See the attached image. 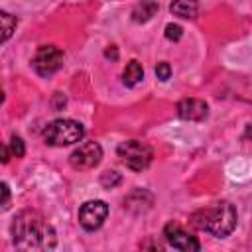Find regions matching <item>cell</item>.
<instances>
[{
  "instance_id": "obj_2",
  "label": "cell",
  "mask_w": 252,
  "mask_h": 252,
  "mask_svg": "<svg viewBox=\"0 0 252 252\" xmlns=\"http://www.w3.org/2000/svg\"><path fill=\"white\" fill-rule=\"evenodd\" d=\"M236 209L232 203L228 201H220L215 207L209 209H201L197 213L191 215V224L197 226L199 230L211 232L217 238H224L228 236L234 226H236Z\"/></svg>"
},
{
  "instance_id": "obj_6",
  "label": "cell",
  "mask_w": 252,
  "mask_h": 252,
  "mask_svg": "<svg viewBox=\"0 0 252 252\" xmlns=\"http://www.w3.org/2000/svg\"><path fill=\"white\" fill-rule=\"evenodd\" d=\"M100 159H102V148L96 142H85L77 150H73L69 156V163L81 171L96 167L100 163Z\"/></svg>"
},
{
  "instance_id": "obj_9",
  "label": "cell",
  "mask_w": 252,
  "mask_h": 252,
  "mask_svg": "<svg viewBox=\"0 0 252 252\" xmlns=\"http://www.w3.org/2000/svg\"><path fill=\"white\" fill-rule=\"evenodd\" d=\"M177 114L183 120H203L209 114V106L201 98H183L177 102Z\"/></svg>"
},
{
  "instance_id": "obj_7",
  "label": "cell",
  "mask_w": 252,
  "mask_h": 252,
  "mask_svg": "<svg viewBox=\"0 0 252 252\" xmlns=\"http://www.w3.org/2000/svg\"><path fill=\"white\" fill-rule=\"evenodd\" d=\"M106 215H108V205L104 201H98V199L87 201L79 209V224L85 230L93 232V230L102 226V222L106 220Z\"/></svg>"
},
{
  "instance_id": "obj_12",
  "label": "cell",
  "mask_w": 252,
  "mask_h": 252,
  "mask_svg": "<svg viewBox=\"0 0 252 252\" xmlns=\"http://www.w3.org/2000/svg\"><path fill=\"white\" fill-rule=\"evenodd\" d=\"M142 79H144V69H142L140 61H136V59L128 61L124 67V73H122V83L126 87H136Z\"/></svg>"
},
{
  "instance_id": "obj_11",
  "label": "cell",
  "mask_w": 252,
  "mask_h": 252,
  "mask_svg": "<svg viewBox=\"0 0 252 252\" xmlns=\"http://www.w3.org/2000/svg\"><path fill=\"white\" fill-rule=\"evenodd\" d=\"M171 14L173 16H179V18H195L197 12H199V2L197 0H173L171 6H169Z\"/></svg>"
},
{
  "instance_id": "obj_1",
  "label": "cell",
  "mask_w": 252,
  "mask_h": 252,
  "mask_svg": "<svg viewBox=\"0 0 252 252\" xmlns=\"http://www.w3.org/2000/svg\"><path fill=\"white\" fill-rule=\"evenodd\" d=\"M16 248L22 250H53L57 244L53 226L37 211H22L12 222Z\"/></svg>"
},
{
  "instance_id": "obj_17",
  "label": "cell",
  "mask_w": 252,
  "mask_h": 252,
  "mask_svg": "<svg viewBox=\"0 0 252 252\" xmlns=\"http://www.w3.org/2000/svg\"><path fill=\"white\" fill-rule=\"evenodd\" d=\"M156 75H158L159 81H167V79L171 77V67H169V63H165V61L158 63V67H156Z\"/></svg>"
},
{
  "instance_id": "obj_15",
  "label": "cell",
  "mask_w": 252,
  "mask_h": 252,
  "mask_svg": "<svg viewBox=\"0 0 252 252\" xmlns=\"http://www.w3.org/2000/svg\"><path fill=\"white\" fill-rule=\"evenodd\" d=\"M10 152H12L14 158H24L26 148H24V142H22L20 136H12V140H10Z\"/></svg>"
},
{
  "instance_id": "obj_10",
  "label": "cell",
  "mask_w": 252,
  "mask_h": 252,
  "mask_svg": "<svg viewBox=\"0 0 252 252\" xmlns=\"http://www.w3.org/2000/svg\"><path fill=\"white\" fill-rule=\"evenodd\" d=\"M158 8H159V6H158L156 0H142V2H138V4L134 6V10H132V22L144 24V22L152 20V18L156 16Z\"/></svg>"
},
{
  "instance_id": "obj_5",
  "label": "cell",
  "mask_w": 252,
  "mask_h": 252,
  "mask_svg": "<svg viewBox=\"0 0 252 252\" xmlns=\"http://www.w3.org/2000/svg\"><path fill=\"white\" fill-rule=\"evenodd\" d=\"M61 65H63V51L55 45H41L32 59V67L39 77H51L61 69Z\"/></svg>"
},
{
  "instance_id": "obj_19",
  "label": "cell",
  "mask_w": 252,
  "mask_h": 252,
  "mask_svg": "<svg viewBox=\"0 0 252 252\" xmlns=\"http://www.w3.org/2000/svg\"><path fill=\"white\" fill-rule=\"evenodd\" d=\"M61 106H65V96H63L61 93H57V94H55V102H53V108H55V110H59Z\"/></svg>"
},
{
  "instance_id": "obj_20",
  "label": "cell",
  "mask_w": 252,
  "mask_h": 252,
  "mask_svg": "<svg viewBox=\"0 0 252 252\" xmlns=\"http://www.w3.org/2000/svg\"><path fill=\"white\" fill-rule=\"evenodd\" d=\"M106 57H112V59H116L118 57V51H116V47L112 45L110 49H106Z\"/></svg>"
},
{
  "instance_id": "obj_3",
  "label": "cell",
  "mask_w": 252,
  "mask_h": 252,
  "mask_svg": "<svg viewBox=\"0 0 252 252\" xmlns=\"http://www.w3.org/2000/svg\"><path fill=\"white\" fill-rule=\"evenodd\" d=\"M83 136H85V128L71 118L53 120L43 130V140L49 146H71L81 142Z\"/></svg>"
},
{
  "instance_id": "obj_14",
  "label": "cell",
  "mask_w": 252,
  "mask_h": 252,
  "mask_svg": "<svg viewBox=\"0 0 252 252\" xmlns=\"http://www.w3.org/2000/svg\"><path fill=\"white\" fill-rule=\"evenodd\" d=\"M120 183V173L118 171H104L100 175V185L106 187V189H112Z\"/></svg>"
},
{
  "instance_id": "obj_13",
  "label": "cell",
  "mask_w": 252,
  "mask_h": 252,
  "mask_svg": "<svg viewBox=\"0 0 252 252\" xmlns=\"http://www.w3.org/2000/svg\"><path fill=\"white\" fill-rule=\"evenodd\" d=\"M0 20H2V41H8L10 35H12V32L16 30L18 20L12 14H8V12H2L0 14Z\"/></svg>"
},
{
  "instance_id": "obj_16",
  "label": "cell",
  "mask_w": 252,
  "mask_h": 252,
  "mask_svg": "<svg viewBox=\"0 0 252 252\" xmlns=\"http://www.w3.org/2000/svg\"><path fill=\"white\" fill-rule=\"evenodd\" d=\"M181 35H183V28H181V26H177V24H167V26H165V37H167V39L177 41Z\"/></svg>"
},
{
  "instance_id": "obj_4",
  "label": "cell",
  "mask_w": 252,
  "mask_h": 252,
  "mask_svg": "<svg viewBox=\"0 0 252 252\" xmlns=\"http://www.w3.org/2000/svg\"><path fill=\"white\" fill-rule=\"evenodd\" d=\"M118 158L122 159V163L132 169V171H142L150 165L154 152L146 142L140 140H126L118 146Z\"/></svg>"
},
{
  "instance_id": "obj_18",
  "label": "cell",
  "mask_w": 252,
  "mask_h": 252,
  "mask_svg": "<svg viewBox=\"0 0 252 252\" xmlns=\"http://www.w3.org/2000/svg\"><path fill=\"white\" fill-rule=\"evenodd\" d=\"M8 201H10V189H8V183H2V207L4 209L8 207Z\"/></svg>"
},
{
  "instance_id": "obj_8",
  "label": "cell",
  "mask_w": 252,
  "mask_h": 252,
  "mask_svg": "<svg viewBox=\"0 0 252 252\" xmlns=\"http://www.w3.org/2000/svg\"><path fill=\"white\" fill-rule=\"evenodd\" d=\"M163 236H165V240H167L173 248H177V250H183V252H197V250H201L199 240H197L193 234H189L187 230H183V228H181L179 224H175V222H167V224H165Z\"/></svg>"
}]
</instances>
